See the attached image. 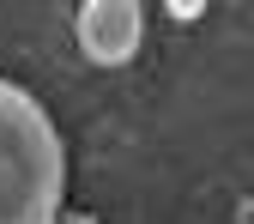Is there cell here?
<instances>
[{
    "mask_svg": "<svg viewBox=\"0 0 254 224\" xmlns=\"http://www.w3.org/2000/svg\"><path fill=\"white\" fill-rule=\"evenodd\" d=\"M55 224H97V218H91V212H61Z\"/></svg>",
    "mask_w": 254,
    "mask_h": 224,
    "instance_id": "cell-3",
    "label": "cell"
},
{
    "mask_svg": "<svg viewBox=\"0 0 254 224\" xmlns=\"http://www.w3.org/2000/svg\"><path fill=\"white\" fill-rule=\"evenodd\" d=\"M139 37H145V12L133 0H91V6H79V49L97 67H127Z\"/></svg>",
    "mask_w": 254,
    "mask_h": 224,
    "instance_id": "cell-2",
    "label": "cell"
},
{
    "mask_svg": "<svg viewBox=\"0 0 254 224\" xmlns=\"http://www.w3.org/2000/svg\"><path fill=\"white\" fill-rule=\"evenodd\" d=\"M67 194V146L24 85L0 79V224H55Z\"/></svg>",
    "mask_w": 254,
    "mask_h": 224,
    "instance_id": "cell-1",
    "label": "cell"
}]
</instances>
